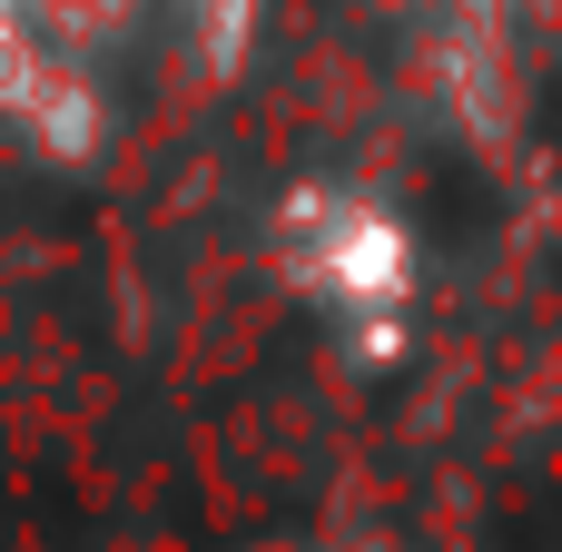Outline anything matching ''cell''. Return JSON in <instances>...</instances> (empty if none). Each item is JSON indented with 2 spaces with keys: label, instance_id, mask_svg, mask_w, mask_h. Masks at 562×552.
<instances>
[{
  "label": "cell",
  "instance_id": "1",
  "mask_svg": "<svg viewBox=\"0 0 562 552\" xmlns=\"http://www.w3.org/2000/svg\"><path fill=\"white\" fill-rule=\"evenodd\" d=\"M267 552H296V543H267Z\"/></svg>",
  "mask_w": 562,
  "mask_h": 552
}]
</instances>
